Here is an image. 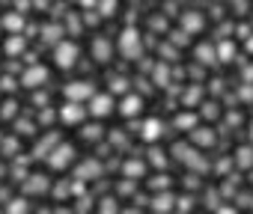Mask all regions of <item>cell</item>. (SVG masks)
<instances>
[{
	"instance_id": "obj_1",
	"label": "cell",
	"mask_w": 253,
	"mask_h": 214,
	"mask_svg": "<svg viewBox=\"0 0 253 214\" xmlns=\"http://www.w3.org/2000/svg\"><path fill=\"white\" fill-rule=\"evenodd\" d=\"M170 152H173V158H176L182 167H188L191 173H209V158L200 155V152H203L200 146H194V143H182V140H179V143H173Z\"/></svg>"
},
{
	"instance_id": "obj_2",
	"label": "cell",
	"mask_w": 253,
	"mask_h": 214,
	"mask_svg": "<svg viewBox=\"0 0 253 214\" xmlns=\"http://www.w3.org/2000/svg\"><path fill=\"white\" fill-rule=\"evenodd\" d=\"M116 48H119V54H122L125 60H140V57H143V36H140V30L125 27V30L119 33Z\"/></svg>"
},
{
	"instance_id": "obj_3",
	"label": "cell",
	"mask_w": 253,
	"mask_h": 214,
	"mask_svg": "<svg viewBox=\"0 0 253 214\" xmlns=\"http://www.w3.org/2000/svg\"><path fill=\"white\" fill-rule=\"evenodd\" d=\"M78 57H81L78 42L63 39V42L54 45V66H57V69H75V66H78Z\"/></svg>"
},
{
	"instance_id": "obj_4",
	"label": "cell",
	"mask_w": 253,
	"mask_h": 214,
	"mask_svg": "<svg viewBox=\"0 0 253 214\" xmlns=\"http://www.w3.org/2000/svg\"><path fill=\"white\" fill-rule=\"evenodd\" d=\"M75 155H78V152H75V146H72V143H63V140H60V143L54 146V152H51V155H48L45 161H48V167H51V170L63 173V170H69V167L75 164Z\"/></svg>"
},
{
	"instance_id": "obj_5",
	"label": "cell",
	"mask_w": 253,
	"mask_h": 214,
	"mask_svg": "<svg viewBox=\"0 0 253 214\" xmlns=\"http://www.w3.org/2000/svg\"><path fill=\"white\" fill-rule=\"evenodd\" d=\"M89 107V116H95V119H104V116H110L113 110H116V101H113V92H95L89 101H86Z\"/></svg>"
},
{
	"instance_id": "obj_6",
	"label": "cell",
	"mask_w": 253,
	"mask_h": 214,
	"mask_svg": "<svg viewBox=\"0 0 253 214\" xmlns=\"http://www.w3.org/2000/svg\"><path fill=\"white\" fill-rule=\"evenodd\" d=\"M95 95V83L92 80H72V83H66L63 86V98H69V101H89Z\"/></svg>"
},
{
	"instance_id": "obj_7",
	"label": "cell",
	"mask_w": 253,
	"mask_h": 214,
	"mask_svg": "<svg viewBox=\"0 0 253 214\" xmlns=\"http://www.w3.org/2000/svg\"><path fill=\"white\" fill-rule=\"evenodd\" d=\"M48 77H51V71H48L45 66L30 63V66L21 71V86H27V89H39V86H45V83H48Z\"/></svg>"
},
{
	"instance_id": "obj_8",
	"label": "cell",
	"mask_w": 253,
	"mask_h": 214,
	"mask_svg": "<svg viewBox=\"0 0 253 214\" xmlns=\"http://www.w3.org/2000/svg\"><path fill=\"white\" fill-rule=\"evenodd\" d=\"M57 113H60V122H66V125H81L89 110L84 107V101H69V98H66V104L60 107Z\"/></svg>"
},
{
	"instance_id": "obj_9",
	"label": "cell",
	"mask_w": 253,
	"mask_h": 214,
	"mask_svg": "<svg viewBox=\"0 0 253 214\" xmlns=\"http://www.w3.org/2000/svg\"><path fill=\"white\" fill-rule=\"evenodd\" d=\"M101 176H104V167H101V161H98V158H86V161H81V164L75 167V178L98 181Z\"/></svg>"
},
{
	"instance_id": "obj_10",
	"label": "cell",
	"mask_w": 253,
	"mask_h": 214,
	"mask_svg": "<svg viewBox=\"0 0 253 214\" xmlns=\"http://www.w3.org/2000/svg\"><path fill=\"white\" fill-rule=\"evenodd\" d=\"M21 187H24L27 196H45V193H51V178L48 176H39V173H30L21 181Z\"/></svg>"
},
{
	"instance_id": "obj_11",
	"label": "cell",
	"mask_w": 253,
	"mask_h": 214,
	"mask_svg": "<svg viewBox=\"0 0 253 214\" xmlns=\"http://www.w3.org/2000/svg\"><path fill=\"white\" fill-rule=\"evenodd\" d=\"M89 54H92V60L95 63H110L113 60V42L107 39V36H95L92 39V45H89Z\"/></svg>"
},
{
	"instance_id": "obj_12",
	"label": "cell",
	"mask_w": 253,
	"mask_h": 214,
	"mask_svg": "<svg viewBox=\"0 0 253 214\" xmlns=\"http://www.w3.org/2000/svg\"><path fill=\"white\" fill-rule=\"evenodd\" d=\"M140 140L143 143H158L161 137H164V122L161 119H155V116H149V119H143L140 122Z\"/></svg>"
},
{
	"instance_id": "obj_13",
	"label": "cell",
	"mask_w": 253,
	"mask_h": 214,
	"mask_svg": "<svg viewBox=\"0 0 253 214\" xmlns=\"http://www.w3.org/2000/svg\"><path fill=\"white\" fill-rule=\"evenodd\" d=\"M116 110H119V113H122L125 119H134V116H137V113L143 110V98H140V95H134V92H125Z\"/></svg>"
},
{
	"instance_id": "obj_14",
	"label": "cell",
	"mask_w": 253,
	"mask_h": 214,
	"mask_svg": "<svg viewBox=\"0 0 253 214\" xmlns=\"http://www.w3.org/2000/svg\"><path fill=\"white\" fill-rule=\"evenodd\" d=\"M179 24H182V30H188V33L194 36V33H200V30L206 27V18H203V12H197V9H185V12L179 15Z\"/></svg>"
},
{
	"instance_id": "obj_15",
	"label": "cell",
	"mask_w": 253,
	"mask_h": 214,
	"mask_svg": "<svg viewBox=\"0 0 253 214\" xmlns=\"http://www.w3.org/2000/svg\"><path fill=\"white\" fill-rule=\"evenodd\" d=\"M39 33H42V42H45V45H51V48H54L57 42H63V39H66V27H63V24H57V21L42 24V30H39Z\"/></svg>"
},
{
	"instance_id": "obj_16",
	"label": "cell",
	"mask_w": 253,
	"mask_h": 214,
	"mask_svg": "<svg viewBox=\"0 0 253 214\" xmlns=\"http://www.w3.org/2000/svg\"><path fill=\"white\" fill-rule=\"evenodd\" d=\"M191 143H194V146H200V149L206 152V149H211V146L217 143V134H214L211 128H203V125H197V128L191 131Z\"/></svg>"
},
{
	"instance_id": "obj_17",
	"label": "cell",
	"mask_w": 253,
	"mask_h": 214,
	"mask_svg": "<svg viewBox=\"0 0 253 214\" xmlns=\"http://www.w3.org/2000/svg\"><path fill=\"white\" fill-rule=\"evenodd\" d=\"M3 51H6V57H9V60L24 57V51H27L24 36H21V33H9V39H6V45H3Z\"/></svg>"
},
{
	"instance_id": "obj_18",
	"label": "cell",
	"mask_w": 253,
	"mask_h": 214,
	"mask_svg": "<svg viewBox=\"0 0 253 214\" xmlns=\"http://www.w3.org/2000/svg\"><path fill=\"white\" fill-rule=\"evenodd\" d=\"M173 208H176V196H173L170 190H161V193H155V196H152V211L167 214V211H173Z\"/></svg>"
},
{
	"instance_id": "obj_19",
	"label": "cell",
	"mask_w": 253,
	"mask_h": 214,
	"mask_svg": "<svg viewBox=\"0 0 253 214\" xmlns=\"http://www.w3.org/2000/svg\"><path fill=\"white\" fill-rule=\"evenodd\" d=\"M122 176L125 178H143L146 176V161H140V158H131V161H125V167H122Z\"/></svg>"
},
{
	"instance_id": "obj_20",
	"label": "cell",
	"mask_w": 253,
	"mask_h": 214,
	"mask_svg": "<svg viewBox=\"0 0 253 214\" xmlns=\"http://www.w3.org/2000/svg\"><path fill=\"white\" fill-rule=\"evenodd\" d=\"M232 164L241 170H253V146H238L232 155Z\"/></svg>"
},
{
	"instance_id": "obj_21",
	"label": "cell",
	"mask_w": 253,
	"mask_h": 214,
	"mask_svg": "<svg viewBox=\"0 0 253 214\" xmlns=\"http://www.w3.org/2000/svg\"><path fill=\"white\" fill-rule=\"evenodd\" d=\"M60 143V134H48L45 140H39L36 143V149H33V158H48L51 152H54V146Z\"/></svg>"
},
{
	"instance_id": "obj_22",
	"label": "cell",
	"mask_w": 253,
	"mask_h": 214,
	"mask_svg": "<svg viewBox=\"0 0 253 214\" xmlns=\"http://www.w3.org/2000/svg\"><path fill=\"white\" fill-rule=\"evenodd\" d=\"M81 140H84V143H101V140H104V128H101L98 122L84 125V128H81Z\"/></svg>"
},
{
	"instance_id": "obj_23",
	"label": "cell",
	"mask_w": 253,
	"mask_h": 214,
	"mask_svg": "<svg viewBox=\"0 0 253 214\" xmlns=\"http://www.w3.org/2000/svg\"><path fill=\"white\" fill-rule=\"evenodd\" d=\"M0 24H3V30H9V33H21L24 30V15L21 12H6Z\"/></svg>"
},
{
	"instance_id": "obj_24",
	"label": "cell",
	"mask_w": 253,
	"mask_h": 214,
	"mask_svg": "<svg viewBox=\"0 0 253 214\" xmlns=\"http://www.w3.org/2000/svg\"><path fill=\"white\" fill-rule=\"evenodd\" d=\"M197 60L203 63V66H214V63H220L217 60V48H211V45H197Z\"/></svg>"
},
{
	"instance_id": "obj_25",
	"label": "cell",
	"mask_w": 253,
	"mask_h": 214,
	"mask_svg": "<svg viewBox=\"0 0 253 214\" xmlns=\"http://www.w3.org/2000/svg\"><path fill=\"white\" fill-rule=\"evenodd\" d=\"M152 83L161 86V89L170 86V69H167L164 63H155V66H152Z\"/></svg>"
},
{
	"instance_id": "obj_26",
	"label": "cell",
	"mask_w": 253,
	"mask_h": 214,
	"mask_svg": "<svg viewBox=\"0 0 253 214\" xmlns=\"http://www.w3.org/2000/svg\"><path fill=\"white\" fill-rule=\"evenodd\" d=\"M217 60H220V63H232V60H235V42H232V39H223V42L217 45Z\"/></svg>"
},
{
	"instance_id": "obj_27",
	"label": "cell",
	"mask_w": 253,
	"mask_h": 214,
	"mask_svg": "<svg viewBox=\"0 0 253 214\" xmlns=\"http://www.w3.org/2000/svg\"><path fill=\"white\" fill-rule=\"evenodd\" d=\"M173 125H176V131H194L197 128V113H179L173 119Z\"/></svg>"
},
{
	"instance_id": "obj_28",
	"label": "cell",
	"mask_w": 253,
	"mask_h": 214,
	"mask_svg": "<svg viewBox=\"0 0 253 214\" xmlns=\"http://www.w3.org/2000/svg\"><path fill=\"white\" fill-rule=\"evenodd\" d=\"M128 77H125V74H113L110 80H107V86H110V92L113 95H125V92H128Z\"/></svg>"
},
{
	"instance_id": "obj_29",
	"label": "cell",
	"mask_w": 253,
	"mask_h": 214,
	"mask_svg": "<svg viewBox=\"0 0 253 214\" xmlns=\"http://www.w3.org/2000/svg\"><path fill=\"white\" fill-rule=\"evenodd\" d=\"M149 164L155 167V170H167V164H170V158H167V152L164 149H149Z\"/></svg>"
},
{
	"instance_id": "obj_30",
	"label": "cell",
	"mask_w": 253,
	"mask_h": 214,
	"mask_svg": "<svg viewBox=\"0 0 253 214\" xmlns=\"http://www.w3.org/2000/svg\"><path fill=\"white\" fill-rule=\"evenodd\" d=\"M116 6H119V0H98L95 12H98L101 18H110V15H116Z\"/></svg>"
},
{
	"instance_id": "obj_31",
	"label": "cell",
	"mask_w": 253,
	"mask_h": 214,
	"mask_svg": "<svg viewBox=\"0 0 253 214\" xmlns=\"http://www.w3.org/2000/svg\"><path fill=\"white\" fill-rule=\"evenodd\" d=\"M15 134L30 137V134H36V125H33L30 119H15Z\"/></svg>"
},
{
	"instance_id": "obj_32",
	"label": "cell",
	"mask_w": 253,
	"mask_h": 214,
	"mask_svg": "<svg viewBox=\"0 0 253 214\" xmlns=\"http://www.w3.org/2000/svg\"><path fill=\"white\" fill-rule=\"evenodd\" d=\"M167 187H170V176H164V173H161V176L149 178V190H152V193H158V190H167Z\"/></svg>"
},
{
	"instance_id": "obj_33",
	"label": "cell",
	"mask_w": 253,
	"mask_h": 214,
	"mask_svg": "<svg viewBox=\"0 0 253 214\" xmlns=\"http://www.w3.org/2000/svg\"><path fill=\"white\" fill-rule=\"evenodd\" d=\"M15 113H18V104L12 98H6L3 104H0V116H3V119H15Z\"/></svg>"
},
{
	"instance_id": "obj_34",
	"label": "cell",
	"mask_w": 253,
	"mask_h": 214,
	"mask_svg": "<svg viewBox=\"0 0 253 214\" xmlns=\"http://www.w3.org/2000/svg\"><path fill=\"white\" fill-rule=\"evenodd\" d=\"M72 193H75V187H72V181H60V184L54 187V196H57V199H69Z\"/></svg>"
},
{
	"instance_id": "obj_35",
	"label": "cell",
	"mask_w": 253,
	"mask_h": 214,
	"mask_svg": "<svg viewBox=\"0 0 253 214\" xmlns=\"http://www.w3.org/2000/svg\"><path fill=\"white\" fill-rule=\"evenodd\" d=\"M170 42H173V45H188V42H191V33H188V30H173V33H170Z\"/></svg>"
},
{
	"instance_id": "obj_36",
	"label": "cell",
	"mask_w": 253,
	"mask_h": 214,
	"mask_svg": "<svg viewBox=\"0 0 253 214\" xmlns=\"http://www.w3.org/2000/svg\"><path fill=\"white\" fill-rule=\"evenodd\" d=\"M200 116L214 119V116H217V104H214V101H206V104H203V110H200Z\"/></svg>"
},
{
	"instance_id": "obj_37",
	"label": "cell",
	"mask_w": 253,
	"mask_h": 214,
	"mask_svg": "<svg viewBox=\"0 0 253 214\" xmlns=\"http://www.w3.org/2000/svg\"><path fill=\"white\" fill-rule=\"evenodd\" d=\"M6 211H9V214H18V211H27V199H12V202L6 205Z\"/></svg>"
},
{
	"instance_id": "obj_38",
	"label": "cell",
	"mask_w": 253,
	"mask_h": 214,
	"mask_svg": "<svg viewBox=\"0 0 253 214\" xmlns=\"http://www.w3.org/2000/svg\"><path fill=\"white\" fill-rule=\"evenodd\" d=\"M18 86V80L12 77V74H3V77H0V89H6V92H12Z\"/></svg>"
},
{
	"instance_id": "obj_39",
	"label": "cell",
	"mask_w": 253,
	"mask_h": 214,
	"mask_svg": "<svg viewBox=\"0 0 253 214\" xmlns=\"http://www.w3.org/2000/svg\"><path fill=\"white\" fill-rule=\"evenodd\" d=\"M54 116H60V113H54L51 107L45 104V107H42V113H39V122H42V125H48V122H54Z\"/></svg>"
},
{
	"instance_id": "obj_40",
	"label": "cell",
	"mask_w": 253,
	"mask_h": 214,
	"mask_svg": "<svg viewBox=\"0 0 253 214\" xmlns=\"http://www.w3.org/2000/svg\"><path fill=\"white\" fill-rule=\"evenodd\" d=\"M194 208V199L191 196H179L176 199V211H191Z\"/></svg>"
},
{
	"instance_id": "obj_41",
	"label": "cell",
	"mask_w": 253,
	"mask_h": 214,
	"mask_svg": "<svg viewBox=\"0 0 253 214\" xmlns=\"http://www.w3.org/2000/svg\"><path fill=\"white\" fill-rule=\"evenodd\" d=\"M229 6H232L235 15H244V12L250 9V6H247V0H229Z\"/></svg>"
},
{
	"instance_id": "obj_42",
	"label": "cell",
	"mask_w": 253,
	"mask_h": 214,
	"mask_svg": "<svg viewBox=\"0 0 253 214\" xmlns=\"http://www.w3.org/2000/svg\"><path fill=\"white\" fill-rule=\"evenodd\" d=\"M197 98H200V86H191V89L182 95V101H185V104H194Z\"/></svg>"
},
{
	"instance_id": "obj_43",
	"label": "cell",
	"mask_w": 253,
	"mask_h": 214,
	"mask_svg": "<svg viewBox=\"0 0 253 214\" xmlns=\"http://www.w3.org/2000/svg\"><path fill=\"white\" fill-rule=\"evenodd\" d=\"M107 140H110V146H125V134H122V131L107 134Z\"/></svg>"
},
{
	"instance_id": "obj_44",
	"label": "cell",
	"mask_w": 253,
	"mask_h": 214,
	"mask_svg": "<svg viewBox=\"0 0 253 214\" xmlns=\"http://www.w3.org/2000/svg\"><path fill=\"white\" fill-rule=\"evenodd\" d=\"M101 211H116V199L113 196H107V199H101V205H98Z\"/></svg>"
},
{
	"instance_id": "obj_45",
	"label": "cell",
	"mask_w": 253,
	"mask_h": 214,
	"mask_svg": "<svg viewBox=\"0 0 253 214\" xmlns=\"http://www.w3.org/2000/svg\"><path fill=\"white\" fill-rule=\"evenodd\" d=\"M78 202H81V205H78L81 211H86V208H92V196H81Z\"/></svg>"
},
{
	"instance_id": "obj_46",
	"label": "cell",
	"mask_w": 253,
	"mask_h": 214,
	"mask_svg": "<svg viewBox=\"0 0 253 214\" xmlns=\"http://www.w3.org/2000/svg\"><path fill=\"white\" fill-rule=\"evenodd\" d=\"M33 101H36V104H42V107H45V104H48V95H45V92H36V95H33Z\"/></svg>"
},
{
	"instance_id": "obj_47",
	"label": "cell",
	"mask_w": 253,
	"mask_h": 214,
	"mask_svg": "<svg viewBox=\"0 0 253 214\" xmlns=\"http://www.w3.org/2000/svg\"><path fill=\"white\" fill-rule=\"evenodd\" d=\"M81 6H84V9H95V6H98V0H81Z\"/></svg>"
},
{
	"instance_id": "obj_48",
	"label": "cell",
	"mask_w": 253,
	"mask_h": 214,
	"mask_svg": "<svg viewBox=\"0 0 253 214\" xmlns=\"http://www.w3.org/2000/svg\"><path fill=\"white\" fill-rule=\"evenodd\" d=\"M247 54H253V33L247 36Z\"/></svg>"
},
{
	"instance_id": "obj_49",
	"label": "cell",
	"mask_w": 253,
	"mask_h": 214,
	"mask_svg": "<svg viewBox=\"0 0 253 214\" xmlns=\"http://www.w3.org/2000/svg\"><path fill=\"white\" fill-rule=\"evenodd\" d=\"M250 143H253V128H250Z\"/></svg>"
},
{
	"instance_id": "obj_50",
	"label": "cell",
	"mask_w": 253,
	"mask_h": 214,
	"mask_svg": "<svg viewBox=\"0 0 253 214\" xmlns=\"http://www.w3.org/2000/svg\"><path fill=\"white\" fill-rule=\"evenodd\" d=\"M250 181H253V173H250Z\"/></svg>"
},
{
	"instance_id": "obj_51",
	"label": "cell",
	"mask_w": 253,
	"mask_h": 214,
	"mask_svg": "<svg viewBox=\"0 0 253 214\" xmlns=\"http://www.w3.org/2000/svg\"><path fill=\"white\" fill-rule=\"evenodd\" d=\"M250 208H253V199H250Z\"/></svg>"
},
{
	"instance_id": "obj_52",
	"label": "cell",
	"mask_w": 253,
	"mask_h": 214,
	"mask_svg": "<svg viewBox=\"0 0 253 214\" xmlns=\"http://www.w3.org/2000/svg\"><path fill=\"white\" fill-rule=\"evenodd\" d=\"M0 30H3V24H0Z\"/></svg>"
}]
</instances>
